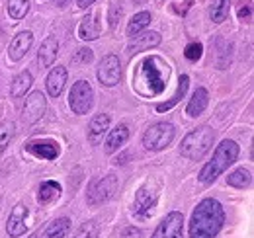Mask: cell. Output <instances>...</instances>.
<instances>
[{
  "mask_svg": "<svg viewBox=\"0 0 254 238\" xmlns=\"http://www.w3.org/2000/svg\"><path fill=\"white\" fill-rule=\"evenodd\" d=\"M225 223V211L217 199H203L193 209L190 221V238H215Z\"/></svg>",
  "mask_w": 254,
  "mask_h": 238,
  "instance_id": "1",
  "label": "cell"
},
{
  "mask_svg": "<svg viewBox=\"0 0 254 238\" xmlns=\"http://www.w3.org/2000/svg\"><path fill=\"white\" fill-rule=\"evenodd\" d=\"M168 74H170V68L164 60L159 57H149L143 62H139L137 66L135 90L143 96H157L166 86Z\"/></svg>",
  "mask_w": 254,
  "mask_h": 238,
  "instance_id": "2",
  "label": "cell"
},
{
  "mask_svg": "<svg viewBox=\"0 0 254 238\" xmlns=\"http://www.w3.org/2000/svg\"><path fill=\"white\" fill-rule=\"evenodd\" d=\"M237 156H239V145H237L235 141H231V139H225L221 145L217 147V150H215L213 160L207 162V164L201 168V172H199V181H203V183H213V181L219 178L223 172L237 160Z\"/></svg>",
  "mask_w": 254,
  "mask_h": 238,
  "instance_id": "3",
  "label": "cell"
},
{
  "mask_svg": "<svg viewBox=\"0 0 254 238\" xmlns=\"http://www.w3.org/2000/svg\"><path fill=\"white\" fill-rule=\"evenodd\" d=\"M213 139H215V133H213L211 127H207V125L197 127L184 137V141L180 145V154L188 160H199V158H203V154L207 150L211 149Z\"/></svg>",
  "mask_w": 254,
  "mask_h": 238,
  "instance_id": "4",
  "label": "cell"
},
{
  "mask_svg": "<svg viewBox=\"0 0 254 238\" xmlns=\"http://www.w3.org/2000/svg\"><path fill=\"white\" fill-rule=\"evenodd\" d=\"M118 185H120V181H118V178H116L114 174L96 179L94 183L90 185V189H88V197H86L88 203H90L92 207L104 205L106 201H110V199L116 195Z\"/></svg>",
  "mask_w": 254,
  "mask_h": 238,
  "instance_id": "5",
  "label": "cell"
},
{
  "mask_svg": "<svg viewBox=\"0 0 254 238\" xmlns=\"http://www.w3.org/2000/svg\"><path fill=\"white\" fill-rule=\"evenodd\" d=\"M92 98H94L92 86H90L86 80H78V82L72 84V88H70L68 106H70V110H72L76 116H84V114H88L90 108H92Z\"/></svg>",
  "mask_w": 254,
  "mask_h": 238,
  "instance_id": "6",
  "label": "cell"
},
{
  "mask_svg": "<svg viewBox=\"0 0 254 238\" xmlns=\"http://www.w3.org/2000/svg\"><path fill=\"white\" fill-rule=\"evenodd\" d=\"M172 139H174V127L170 123H157L145 131L143 145L149 150H162L172 143Z\"/></svg>",
  "mask_w": 254,
  "mask_h": 238,
  "instance_id": "7",
  "label": "cell"
},
{
  "mask_svg": "<svg viewBox=\"0 0 254 238\" xmlns=\"http://www.w3.org/2000/svg\"><path fill=\"white\" fill-rule=\"evenodd\" d=\"M157 199H159V189L157 185H143L139 187V191L135 193V201H133V213L137 217L147 219L149 215H153V211L157 207Z\"/></svg>",
  "mask_w": 254,
  "mask_h": 238,
  "instance_id": "8",
  "label": "cell"
},
{
  "mask_svg": "<svg viewBox=\"0 0 254 238\" xmlns=\"http://www.w3.org/2000/svg\"><path fill=\"white\" fill-rule=\"evenodd\" d=\"M182 231H184V217L182 213L174 211L162 219L153 238H182Z\"/></svg>",
  "mask_w": 254,
  "mask_h": 238,
  "instance_id": "9",
  "label": "cell"
},
{
  "mask_svg": "<svg viewBox=\"0 0 254 238\" xmlns=\"http://www.w3.org/2000/svg\"><path fill=\"white\" fill-rule=\"evenodd\" d=\"M120 59L116 55H108L104 57L100 66H98V78L102 82V86H116L120 82Z\"/></svg>",
  "mask_w": 254,
  "mask_h": 238,
  "instance_id": "10",
  "label": "cell"
},
{
  "mask_svg": "<svg viewBox=\"0 0 254 238\" xmlns=\"http://www.w3.org/2000/svg\"><path fill=\"white\" fill-rule=\"evenodd\" d=\"M28 217H30L28 207L24 203H18L16 207L12 209L10 217H8V225H6L8 235L14 238L26 235V231H28Z\"/></svg>",
  "mask_w": 254,
  "mask_h": 238,
  "instance_id": "11",
  "label": "cell"
},
{
  "mask_svg": "<svg viewBox=\"0 0 254 238\" xmlns=\"http://www.w3.org/2000/svg\"><path fill=\"white\" fill-rule=\"evenodd\" d=\"M45 108H47V102H45V96L41 92H33L28 96L26 100V106H24V121L26 123H35L43 118L45 114Z\"/></svg>",
  "mask_w": 254,
  "mask_h": 238,
  "instance_id": "12",
  "label": "cell"
},
{
  "mask_svg": "<svg viewBox=\"0 0 254 238\" xmlns=\"http://www.w3.org/2000/svg\"><path fill=\"white\" fill-rule=\"evenodd\" d=\"M26 150L32 152L37 158H45V160H55L59 156V145L55 141L49 139H41V141H30L26 145Z\"/></svg>",
  "mask_w": 254,
  "mask_h": 238,
  "instance_id": "13",
  "label": "cell"
},
{
  "mask_svg": "<svg viewBox=\"0 0 254 238\" xmlns=\"http://www.w3.org/2000/svg\"><path fill=\"white\" fill-rule=\"evenodd\" d=\"M160 43V35L157 31H147V33H141V35H135V39L127 45V53L129 55H135V53H141V51H147L151 47H157Z\"/></svg>",
  "mask_w": 254,
  "mask_h": 238,
  "instance_id": "14",
  "label": "cell"
},
{
  "mask_svg": "<svg viewBox=\"0 0 254 238\" xmlns=\"http://www.w3.org/2000/svg\"><path fill=\"white\" fill-rule=\"evenodd\" d=\"M33 43V35L32 31H22V33H18L16 37H14V41L10 43V49H8V57L10 60H20L26 53H28V49L32 47Z\"/></svg>",
  "mask_w": 254,
  "mask_h": 238,
  "instance_id": "15",
  "label": "cell"
},
{
  "mask_svg": "<svg viewBox=\"0 0 254 238\" xmlns=\"http://www.w3.org/2000/svg\"><path fill=\"white\" fill-rule=\"evenodd\" d=\"M57 53H59V41L55 37H47L39 47L37 60L41 66H51L57 59Z\"/></svg>",
  "mask_w": 254,
  "mask_h": 238,
  "instance_id": "16",
  "label": "cell"
},
{
  "mask_svg": "<svg viewBox=\"0 0 254 238\" xmlns=\"http://www.w3.org/2000/svg\"><path fill=\"white\" fill-rule=\"evenodd\" d=\"M64 82H66V68L64 66H55L47 76V92H49V96L57 98L63 92Z\"/></svg>",
  "mask_w": 254,
  "mask_h": 238,
  "instance_id": "17",
  "label": "cell"
},
{
  "mask_svg": "<svg viewBox=\"0 0 254 238\" xmlns=\"http://www.w3.org/2000/svg\"><path fill=\"white\" fill-rule=\"evenodd\" d=\"M78 35L84 41H92L100 37V22H98V14H88L80 26H78Z\"/></svg>",
  "mask_w": 254,
  "mask_h": 238,
  "instance_id": "18",
  "label": "cell"
},
{
  "mask_svg": "<svg viewBox=\"0 0 254 238\" xmlns=\"http://www.w3.org/2000/svg\"><path fill=\"white\" fill-rule=\"evenodd\" d=\"M207 102H209V94H207V90L197 88L195 92H193V96H191L188 108H186V114H188L190 118H197V116H201V114H203V110L207 108Z\"/></svg>",
  "mask_w": 254,
  "mask_h": 238,
  "instance_id": "19",
  "label": "cell"
},
{
  "mask_svg": "<svg viewBox=\"0 0 254 238\" xmlns=\"http://www.w3.org/2000/svg\"><path fill=\"white\" fill-rule=\"evenodd\" d=\"M108 127H110V116L108 114H98L90 121V127H88V139H90V143L96 145L104 137V133L108 131Z\"/></svg>",
  "mask_w": 254,
  "mask_h": 238,
  "instance_id": "20",
  "label": "cell"
},
{
  "mask_svg": "<svg viewBox=\"0 0 254 238\" xmlns=\"http://www.w3.org/2000/svg\"><path fill=\"white\" fill-rule=\"evenodd\" d=\"M127 139H129V129H127L126 125H118V127L110 133V137L106 139V152H108V154L116 152L122 145H126Z\"/></svg>",
  "mask_w": 254,
  "mask_h": 238,
  "instance_id": "21",
  "label": "cell"
},
{
  "mask_svg": "<svg viewBox=\"0 0 254 238\" xmlns=\"http://www.w3.org/2000/svg\"><path fill=\"white\" fill-rule=\"evenodd\" d=\"M188 86H190V78L186 76V74H182L180 76V80H178V86H176V92L172 94V98L168 100V102H164V104H159L157 106V112H166V110H172L184 96H186V92H188Z\"/></svg>",
  "mask_w": 254,
  "mask_h": 238,
  "instance_id": "22",
  "label": "cell"
},
{
  "mask_svg": "<svg viewBox=\"0 0 254 238\" xmlns=\"http://www.w3.org/2000/svg\"><path fill=\"white\" fill-rule=\"evenodd\" d=\"M70 231V221L66 217H61V219H55L43 233L41 237L37 238H64Z\"/></svg>",
  "mask_w": 254,
  "mask_h": 238,
  "instance_id": "23",
  "label": "cell"
},
{
  "mask_svg": "<svg viewBox=\"0 0 254 238\" xmlns=\"http://www.w3.org/2000/svg\"><path fill=\"white\" fill-rule=\"evenodd\" d=\"M231 49L233 45L225 39H217L215 41V53H213V60L217 64V68H227L231 62Z\"/></svg>",
  "mask_w": 254,
  "mask_h": 238,
  "instance_id": "24",
  "label": "cell"
},
{
  "mask_svg": "<svg viewBox=\"0 0 254 238\" xmlns=\"http://www.w3.org/2000/svg\"><path fill=\"white\" fill-rule=\"evenodd\" d=\"M32 82H33V76L30 70H24V72H20L16 78H14V82H12V98H22V96H26V92L32 88Z\"/></svg>",
  "mask_w": 254,
  "mask_h": 238,
  "instance_id": "25",
  "label": "cell"
},
{
  "mask_svg": "<svg viewBox=\"0 0 254 238\" xmlns=\"http://www.w3.org/2000/svg\"><path fill=\"white\" fill-rule=\"evenodd\" d=\"M59 195H61V185H59L57 181L47 179V181H43V183L39 185V193H37L39 203H51V201L57 199Z\"/></svg>",
  "mask_w": 254,
  "mask_h": 238,
  "instance_id": "26",
  "label": "cell"
},
{
  "mask_svg": "<svg viewBox=\"0 0 254 238\" xmlns=\"http://www.w3.org/2000/svg\"><path fill=\"white\" fill-rule=\"evenodd\" d=\"M149 22H151V14H149V12H139V14H135L133 20H131L129 26H127V35H129V37L139 35V31L145 30V28L149 26Z\"/></svg>",
  "mask_w": 254,
  "mask_h": 238,
  "instance_id": "27",
  "label": "cell"
},
{
  "mask_svg": "<svg viewBox=\"0 0 254 238\" xmlns=\"http://www.w3.org/2000/svg\"><path fill=\"white\" fill-rule=\"evenodd\" d=\"M251 181H253L251 172L245 170V168H239V170H235L233 174L227 176V183L233 185V187H239V189H245L247 185H251Z\"/></svg>",
  "mask_w": 254,
  "mask_h": 238,
  "instance_id": "28",
  "label": "cell"
},
{
  "mask_svg": "<svg viewBox=\"0 0 254 238\" xmlns=\"http://www.w3.org/2000/svg\"><path fill=\"white\" fill-rule=\"evenodd\" d=\"M8 16L12 20H22L30 10V0H8Z\"/></svg>",
  "mask_w": 254,
  "mask_h": 238,
  "instance_id": "29",
  "label": "cell"
},
{
  "mask_svg": "<svg viewBox=\"0 0 254 238\" xmlns=\"http://www.w3.org/2000/svg\"><path fill=\"white\" fill-rule=\"evenodd\" d=\"M229 8H231V0H215L209 14H211V20L215 24H221L223 20H227L229 16Z\"/></svg>",
  "mask_w": 254,
  "mask_h": 238,
  "instance_id": "30",
  "label": "cell"
},
{
  "mask_svg": "<svg viewBox=\"0 0 254 238\" xmlns=\"http://www.w3.org/2000/svg\"><path fill=\"white\" fill-rule=\"evenodd\" d=\"M12 137H14V123H10V121L2 123V125H0V154H2V152L6 150V147L10 145Z\"/></svg>",
  "mask_w": 254,
  "mask_h": 238,
  "instance_id": "31",
  "label": "cell"
},
{
  "mask_svg": "<svg viewBox=\"0 0 254 238\" xmlns=\"http://www.w3.org/2000/svg\"><path fill=\"white\" fill-rule=\"evenodd\" d=\"M98 233H100V227L96 221H86L84 225H80V229L76 231L74 238H98Z\"/></svg>",
  "mask_w": 254,
  "mask_h": 238,
  "instance_id": "32",
  "label": "cell"
},
{
  "mask_svg": "<svg viewBox=\"0 0 254 238\" xmlns=\"http://www.w3.org/2000/svg\"><path fill=\"white\" fill-rule=\"evenodd\" d=\"M122 16H124V8L120 4H112V8H110V28L112 30H118Z\"/></svg>",
  "mask_w": 254,
  "mask_h": 238,
  "instance_id": "33",
  "label": "cell"
},
{
  "mask_svg": "<svg viewBox=\"0 0 254 238\" xmlns=\"http://www.w3.org/2000/svg\"><path fill=\"white\" fill-rule=\"evenodd\" d=\"M201 51H203V47H201V43H190L188 47H186V51H184V55H186V59L188 60H197L201 57Z\"/></svg>",
  "mask_w": 254,
  "mask_h": 238,
  "instance_id": "34",
  "label": "cell"
},
{
  "mask_svg": "<svg viewBox=\"0 0 254 238\" xmlns=\"http://www.w3.org/2000/svg\"><path fill=\"white\" fill-rule=\"evenodd\" d=\"M239 18L251 22V18H253V4H251V0H241V6H239Z\"/></svg>",
  "mask_w": 254,
  "mask_h": 238,
  "instance_id": "35",
  "label": "cell"
},
{
  "mask_svg": "<svg viewBox=\"0 0 254 238\" xmlns=\"http://www.w3.org/2000/svg\"><path fill=\"white\" fill-rule=\"evenodd\" d=\"M92 57H94L92 51L84 47V49H78V53L72 57V62H76V64H88L92 60Z\"/></svg>",
  "mask_w": 254,
  "mask_h": 238,
  "instance_id": "36",
  "label": "cell"
},
{
  "mask_svg": "<svg viewBox=\"0 0 254 238\" xmlns=\"http://www.w3.org/2000/svg\"><path fill=\"white\" fill-rule=\"evenodd\" d=\"M122 238H143V233L139 229H135V227H129V229L124 231Z\"/></svg>",
  "mask_w": 254,
  "mask_h": 238,
  "instance_id": "37",
  "label": "cell"
},
{
  "mask_svg": "<svg viewBox=\"0 0 254 238\" xmlns=\"http://www.w3.org/2000/svg\"><path fill=\"white\" fill-rule=\"evenodd\" d=\"M96 0H78V8H88L90 4H94Z\"/></svg>",
  "mask_w": 254,
  "mask_h": 238,
  "instance_id": "38",
  "label": "cell"
},
{
  "mask_svg": "<svg viewBox=\"0 0 254 238\" xmlns=\"http://www.w3.org/2000/svg\"><path fill=\"white\" fill-rule=\"evenodd\" d=\"M68 2H70V0H57V6H61V8H64V6L68 4Z\"/></svg>",
  "mask_w": 254,
  "mask_h": 238,
  "instance_id": "39",
  "label": "cell"
}]
</instances>
